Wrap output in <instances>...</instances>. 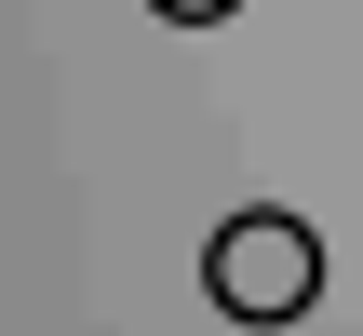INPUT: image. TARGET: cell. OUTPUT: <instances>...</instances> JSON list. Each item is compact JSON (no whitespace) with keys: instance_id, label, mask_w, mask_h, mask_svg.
<instances>
[{"instance_id":"6da1fadb","label":"cell","mask_w":363,"mask_h":336,"mask_svg":"<svg viewBox=\"0 0 363 336\" xmlns=\"http://www.w3.org/2000/svg\"><path fill=\"white\" fill-rule=\"evenodd\" d=\"M202 296H216L229 323H256V336L310 323V296H323V242H310V215H283V202L216 215V242H202Z\"/></svg>"},{"instance_id":"7a4b0ae2","label":"cell","mask_w":363,"mask_h":336,"mask_svg":"<svg viewBox=\"0 0 363 336\" xmlns=\"http://www.w3.org/2000/svg\"><path fill=\"white\" fill-rule=\"evenodd\" d=\"M162 27H216V13H242V0H148Z\"/></svg>"}]
</instances>
